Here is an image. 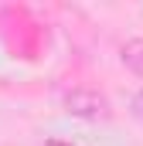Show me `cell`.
<instances>
[{"label":"cell","instance_id":"6da1fadb","mask_svg":"<svg viewBox=\"0 0 143 146\" xmlns=\"http://www.w3.org/2000/svg\"><path fill=\"white\" fill-rule=\"evenodd\" d=\"M61 109L75 115V119H89V122H99V119H109L112 115V106L102 92L96 88H68L61 95Z\"/></svg>","mask_w":143,"mask_h":146},{"label":"cell","instance_id":"7a4b0ae2","mask_svg":"<svg viewBox=\"0 0 143 146\" xmlns=\"http://www.w3.org/2000/svg\"><path fill=\"white\" fill-rule=\"evenodd\" d=\"M119 58H123V65H126L133 75H140V78H143V37H130V41H123Z\"/></svg>","mask_w":143,"mask_h":146},{"label":"cell","instance_id":"277c9868","mask_svg":"<svg viewBox=\"0 0 143 146\" xmlns=\"http://www.w3.org/2000/svg\"><path fill=\"white\" fill-rule=\"evenodd\" d=\"M48 146H72V143H61V139H48Z\"/></svg>","mask_w":143,"mask_h":146},{"label":"cell","instance_id":"3957f363","mask_svg":"<svg viewBox=\"0 0 143 146\" xmlns=\"http://www.w3.org/2000/svg\"><path fill=\"white\" fill-rule=\"evenodd\" d=\"M133 112L143 119V92H136V95H133Z\"/></svg>","mask_w":143,"mask_h":146}]
</instances>
